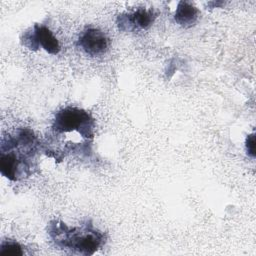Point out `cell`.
I'll return each instance as SVG.
<instances>
[{
	"mask_svg": "<svg viewBox=\"0 0 256 256\" xmlns=\"http://www.w3.org/2000/svg\"><path fill=\"white\" fill-rule=\"evenodd\" d=\"M245 146H246L247 154L250 157L254 158L255 157V134L254 133H252V134L247 136L246 142H245Z\"/></svg>",
	"mask_w": 256,
	"mask_h": 256,
	"instance_id": "cell-8",
	"label": "cell"
},
{
	"mask_svg": "<svg viewBox=\"0 0 256 256\" xmlns=\"http://www.w3.org/2000/svg\"><path fill=\"white\" fill-rule=\"evenodd\" d=\"M40 142L30 128H18L3 136L0 143V172L11 181L26 179L35 173Z\"/></svg>",
	"mask_w": 256,
	"mask_h": 256,
	"instance_id": "cell-1",
	"label": "cell"
},
{
	"mask_svg": "<svg viewBox=\"0 0 256 256\" xmlns=\"http://www.w3.org/2000/svg\"><path fill=\"white\" fill-rule=\"evenodd\" d=\"M76 44L87 55L100 56L107 51L109 39L100 29L89 27L79 34Z\"/></svg>",
	"mask_w": 256,
	"mask_h": 256,
	"instance_id": "cell-5",
	"label": "cell"
},
{
	"mask_svg": "<svg viewBox=\"0 0 256 256\" xmlns=\"http://www.w3.org/2000/svg\"><path fill=\"white\" fill-rule=\"evenodd\" d=\"M24 254L23 247L14 240H3L0 245V256H21Z\"/></svg>",
	"mask_w": 256,
	"mask_h": 256,
	"instance_id": "cell-7",
	"label": "cell"
},
{
	"mask_svg": "<svg viewBox=\"0 0 256 256\" xmlns=\"http://www.w3.org/2000/svg\"><path fill=\"white\" fill-rule=\"evenodd\" d=\"M199 17V10L190 2L180 1L178 2L174 20L183 28H190L194 26Z\"/></svg>",
	"mask_w": 256,
	"mask_h": 256,
	"instance_id": "cell-6",
	"label": "cell"
},
{
	"mask_svg": "<svg viewBox=\"0 0 256 256\" xmlns=\"http://www.w3.org/2000/svg\"><path fill=\"white\" fill-rule=\"evenodd\" d=\"M157 17L153 9L138 8L132 12H126L118 15L116 23L119 30L123 32H139L147 30Z\"/></svg>",
	"mask_w": 256,
	"mask_h": 256,
	"instance_id": "cell-4",
	"label": "cell"
},
{
	"mask_svg": "<svg viewBox=\"0 0 256 256\" xmlns=\"http://www.w3.org/2000/svg\"><path fill=\"white\" fill-rule=\"evenodd\" d=\"M20 41L24 47L32 51H37L41 48L51 55H57L61 50L58 39L43 24L36 23L24 31L20 37Z\"/></svg>",
	"mask_w": 256,
	"mask_h": 256,
	"instance_id": "cell-3",
	"label": "cell"
},
{
	"mask_svg": "<svg viewBox=\"0 0 256 256\" xmlns=\"http://www.w3.org/2000/svg\"><path fill=\"white\" fill-rule=\"evenodd\" d=\"M47 233L59 249L69 250L81 255H93L106 240L103 232L94 227L91 220L80 226H68L61 220H51L47 225Z\"/></svg>",
	"mask_w": 256,
	"mask_h": 256,
	"instance_id": "cell-2",
	"label": "cell"
}]
</instances>
